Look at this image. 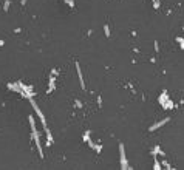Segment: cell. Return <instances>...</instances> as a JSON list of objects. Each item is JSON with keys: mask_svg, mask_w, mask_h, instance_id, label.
I'll use <instances>...</instances> for the list:
<instances>
[{"mask_svg": "<svg viewBox=\"0 0 184 170\" xmlns=\"http://www.w3.org/2000/svg\"><path fill=\"white\" fill-rule=\"evenodd\" d=\"M76 71H77V76H79V84H81L82 90H85V80H84V76H82V70H81L79 62H76Z\"/></svg>", "mask_w": 184, "mask_h": 170, "instance_id": "obj_3", "label": "cell"}, {"mask_svg": "<svg viewBox=\"0 0 184 170\" xmlns=\"http://www.w3.org/2000/svg\"><path fill=\"white\" fill-rule=\"evenodd\" d=\"M84 141H85V142L90 141V132H85V133H84Z\"/></svg>", "mask_w": 184, "mask_h": 170, "instance_id": "obj_6", "label": "cell"}, {"mask_svg": "<svg viewBox=\"0 0 184 170\" xmlns=\"http://www.w3.org/2000/svg\"><path fill=\"white\" fill-rule=\"evenodd\" d=\"M8 8H9V0H8V2H5V11H6Z\"/></svg>", "mask_w": 184, "mask_h": 170, "instance_id": "obj_9", "label": "cell"}, {"mask_svg": "<svg viewBox=\"0 0 184 170\" xmlns=\"http://www.w3.org/2000/svg\"><path fill=\"white\" fill-rule=\"evenodd\" d=\"M153 8H159V0H155V2H153Z\"/></svg>", "mask_w": 184, "mask_h": 170, "instance_id": "obj_8", "label": "cell"}, {"mask_svg": "<svg viewBox=\"0 0 184 170\" xmlns=\"http://www.w3.org/2000/svg\"><path fill=\"white\" fill-rule=\"evenodd\" d=\"M166 122H169V117H166V119H162V121H159V122H156L155 124V125H152V127H150V132H155V130L156 128H159V127H162L164 125V124H166Z\"/></svg>", "mask_w": 184, "mask_h": 170, "instance_id": "obj_4", "label": "cell"}, {"mask_svg": "<svg viewBox=\"0 0 184 170\" xmlns=\"http://www.w3.org/2000/svg\"><path fill=\"white\" fill-rule=\"evenodd\" d=\"M29 104H31L32 105V108H34V112H36V114H37L39 117H40V122H42V127H43V128H47V119H45V116H43V113L40 112V108H39L37 107V104H36V101L32 99V97H29Z\"/></svg>", "mask_w": 184, "mask_h": 170, "instance_id": "obj_1", "label": "cell"}, {"mask_svg": "<svg viewBox=\"0 0 184 170\" xmlns=\"http://www.w3.org/2000/svg\"><path fill=\"white\" fill-rule=\"evenodd\" d=\"M119 153H121V167L129 169V165H127V158H125V150H124V144H119Z\"/></svg>", "mask_w": 184, "mask_h": 170, "instance_id": "obj_2", "label": "cell"}, {"mask_svg": "<svg viewBox=\"0 0 184 170\" xmlns=\"http://www.w3.org/2000/svg\"><path fill=\"white\" fill-rule=\"evenodd\" d=\"M65 3H68L71 8H74V2H73V0H65Z\"/></svg>", "mask_w": 184, "mask_h": 170, "instance_id": "obj_7", "label": "cell"}, {"mask_svg": "<svg viewBox=\"0 0 184 170\" xmlns=\"http://www.w3.org/2000/svg\"><path fill=\"white\" fill-rule=\"evenodd\" d=\"M104 32H105L107 37H110V27H108V25H104Z\"/></svg>", "mask_w": 184, "mask_h": 170, "instance_id": "obj_5", "label": "cell"}]
</instances>
